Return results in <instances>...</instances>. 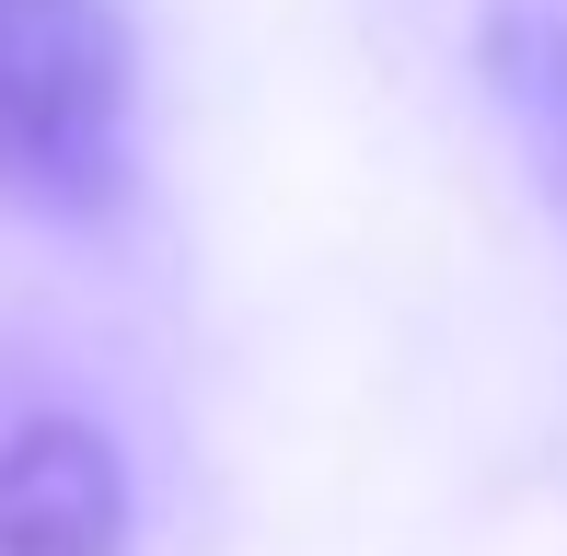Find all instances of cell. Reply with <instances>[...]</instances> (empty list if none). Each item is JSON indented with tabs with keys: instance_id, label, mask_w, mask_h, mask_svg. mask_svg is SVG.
<instances>
[{
	"instance_id": "7a4b0ae2",
	"label": "cell",
	"mask_w": 567,
	"mask_h": 556,
	"mask_svg": "<svg viewBox=\"0 0 567 556\" xmlns=\"http://www.w3.org/2000/svg\"><path fill=\"white\" fill-rule=\"evenodd\" d=\"M127 464L93 418H23L0 441V556H127Z\"/></svg>"
},
{
	"instance_id": "3957f363",
	"label": "cell",
	"mask_w": 567,
	"mask_h": 556,
	"mask_svg": "<svg viewBox=\"0 0 567 556\" xmlns=\"http://www.w3.org/2000/svg\"><path fill=\"white\" fill-rule=\"evenodd\" d=\"M475 70H486L498 128L522 140V163H533V186H545V209L567 220V12H545V0H486Z\"/></svg>"
},
{
	"instance_id": "6da1fadb",
	"label": "cell",
	"mask_w": 567,
	"mask_h": 556,
	"mask_svg": "<svg viewBox=\"0 0 567 556\" xmlns=\"http://www.w3.org/2000/svg\"><path fill=\"white\" fill-rule=\"evenodd\" d=\"M140 163V47L116 0H0V197L116 209Z\"/></svg>"
}]
</instances>
